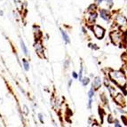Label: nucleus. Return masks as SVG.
I'll list each match as a JSON object with an SVG mask.
<instances>
[{"label": "nucleus", "instance_id": "obj_4", "mask_svg": "<svg viewBox=\"0 0 127 127\" xmlns=\"http://www.w3.org/2000/svg\"><path fill=\"white\" fill-rule=\"evenodd\" d=\"M116 22H117V25H119L120 27H126L127 28V20L124 17V16H117V19H116Z\"/></svg>", "mask_w": 127, "mask_h": 127}, {"label": "nucleus", "instance_id": "obj_19", "mask_svg": "<svg viewBox=\"0 0 127 127\" xmlns=\"http://www.w3.org/2000/svg\"><path fill=\"white\" fill-rule=\"evenodd\" d=\"M38 118H39V120H40V122H41V123H44V120H43V116H42L41 114H39V115H38Z\"/></svg>", "mask_w": 127, "mask_h": 127}, {"label": "nucleus", "instance_id": "obj_17", "mask_svg": "<svg viewBox=\"0 0 127 127\" xmlns=\"http://www.w3.org/2000/svg\"><path fill=\"white\" fill-rule=\"evenodd\" d=\"M82 76H83V67H81V69H80V72H79V80L82 81Z\"/></svg>", "mask_w": 127, "mask_h": 127}, {"label": "nucleus", "instance_id": "obj_13", "mask_svg": "<svg viewBox=\"0 0 127 127\" xmlns=\"http://www.w3.org/2000/svg\"><path fill=\"white\" fill-rule=\"evenodd\" d=\"M96 13H93L91 14V15H90V17H89V21H91V22H93V21H95V19H96Z\"/></svg>", "mask_w": 127, "mask_h": 127}, {"label": "nucleus", "instance_id": "obj_6", "mask_svg": "<svg viewBox=\"0 0 127 127\" xmlns=\"http://www.w3.org/2000/svg\"><path fill=\"white\" fill-rule=\"evenodd\" d=\"M101 77H100V76H97V77L94 78V81L93 83V88L98 89L99 87L101 86Z\"/></svg>", "mask_w": 127, "mask_h": 127}, {"label": "nucleus", "instance_id": "obj_10", "mask_svg": "<svg viewBox=\"0 0 127 127\" xmlns=\"http://www.w3.org/2000/svg\"><path fill=\"white\" fill-rule=\"evenodd\" d=\"M61 31V35H62V37L63 39H64V41L66 42V43H69V37H68V36L67 35V33L64 31V30H60Z\"/></svg>", "mask_w": 127, "mask_h": 127}, {"label": "nucleus", "instance_id": "obj_2", "mask_svg": "<svg viewBox=\"0 0 127 127\" xmlns=\"http://www.w3.org/2000/svg\"><path fill=\"white\" fill-rule=\"evenodd\" d=\"M112 42L117 45H119L122 43L123 40V33L121 31H113L110 34Z\"/></svg>", "mask_w": 127, "mask_h": 127}, {"label": "nucleus", "instance_id": "obj_9", "mask_svg": "<svg viewBox=\"0 0 127 127\" xmlns=\"http://www.w3.org/2000/svg\"><path fill=\"white\" fill-rule=\"evenodd\" d=\"M34 33H35V36H36V38L38 39L39 37H40V36H41V32H40V30H39V29L37 28V27H34Z\"/></svg>", "mask_w": 127, "mask_h": 127}, {"label": "nucleus", "instance_id": "obj_20", "mask_svg": "<svg viewBox=\"0 0 127 127\" xmlns=\"http://www.w3.org/2000/svg\"><path fill=\"white\" fill-rule=\"evenodd\" d=\"M73 76H74V78H77V75H76V73L73 72Z\"/></svg>", "mask_w": 127, "mask_h": 127}, {"label": "nucleus", "instance_id": "obj_24", "mask_svg": "<svg viewBox=\"0 0 127 127\" xmlns=\"http://www.w3.org/2000/svg\"><path fill=\"white\" fill-rule=\"evenodd\" d=\"M97 1H98V3H99V4H101V3L102 2V1H103V0H97Z\"/></svg>", "mask_w": 127, "mask_h": 127}, {"label": "nucleus", "instance_id": "obj_14", "mask_svg": "<svg viewBox=\"0 0 127 127\" xmlns=\"http://www.w3.org/2000/svg\"><path fill=\"white\" fill-rule=\"evenodd\" d=\"M89 81H90V80H89V78H84V79H82V83H83V85H85H85H88V84H89Z\"/></svg>", "mask_w": 127, "mask_h": 127}, {"label": "nucleus", "instance_id": "obj_7", "mask_svg": "<svg viewBox=\"0 0 127 127\" xmlns=\"http://www.w3.org/2000/svg\"><path fill=\"white\" fill-rule=\"evenodd\" d=\"M100 15H101V17L103 19V20H105V21H109V13H108V11L100 10Z\"/></svg>", "mask_w": 127, "mask_h": 127}, {"label": "nucleus", "instance_id": "obj_8", "mask_svg": "<svg viewBox=\"0 0 127 127\" xmlns=\"http://www.w3.org/2000/svg\"><path fill=\"white\" fill-rule=\"evenodd\" d=\"M115 101H117L118 104H121V105L124 104V99H123V96L121 94H117L116 97H115Z\"/></svg>", "mask_w": 127, "mask_h": 127}, {"label": "nucleus", "instance_id": "obj_23", "mask_svg": "<svg viewBox=\"0 0 127 127\" xmlns=\"http://www.w3.org/2000/svg\"><path fill=\"white\" fill-rule=\"evenodd\" d=\"M64 65L66 66V68H68V61L67 60V61H66V64H64Z\"/></svg>", "mask_w": 127, "mask_h": 127}, {"label": "nucleus", "instance_id": "obj_12", "mask_svg": "<svg viewBox=\"0 0 127 127\" xmlns=\"http://www.w3.org/2000/svg\"><path fill=\"white\" fill-rule=\"evenodd\" d=\"M22 61H23L24 68H25V70H26V71H28V70L29 69V62H28L26 60H23Z\"/></svg>", "mask_w": 127, "mask_h": 127}, {"label": "nucleus", "instance_id": "obj_5", "mask_svg": "<svg viewBox=\"0 0 127 127\" xmlns=\"http://www.w3.org/2000/svg\"><path fill=\"white\" fill-rule=\"evenodd\" d=\"M35 49H36L37 54L40 56L41 58H44V48H43V45L40 42H36L35 44Z\"/></svg>", "mask_w": 127, "mask_h": 127}, {"label": "nucleus", "instance_id": "obj_21", "mask_svg": "<svg viewBox=\"0 0 127 127\" xmlns=\"http://www.w3.org/2000/svg\"><path fill=\"white\" fill-rule=\"evenodd\" d=\"M109 123H112V117L111 116H109Z\"/></svg>", "mask_w": 127, "mask_h": 127}, {"label": "nucleus", "instance_id": "obj_25", "mask_svg": "<svg viewBox=\"0 0 127 127\" xmlns=\"http://www.w3.org/2000/svg\"><path fill=\"white\" fill-rule=\"evenodd\" d=\"M3 14H4V13H3L2 11H0V15H3Z\"/></svg>", "mask_w": 127, "mask_h": 127}, {"label": "nucleus", "instance_id": "obj_18", "mask_svg": "<svg viewBox=\"0 0 127 127\" xmlns=\"http://www.w3.org/2000/svg\"><path fill=\"white\" fill-rule=\"evenodd\" d=\"M107 5L109 6H111L113 5V0H107Z\"/></svg>", "mask_w": 127, "mask_h": 127}, {"label": "nucleus", "instance_id": "obj_15", "mask_svg": "<svg viewBox=\"0 0 127 127\" xmlns=\"http://www.w3.org/2000/svg\"><path fill=\"white\" fill-rule=\"evenodd\" d=\"M22 111H23V113H24L25 115H28V114H29V109H28V107L24 105V106H23V109H22Z\"/></svg>", "mask_w": 127, "mask_h": 127}, {"label": "nucleus", "instance_id": "obj_3", "mask_svg": "<svg viewBox=\"0 0 127 127\" xmlns=\"http://www.w3.org/2000/svg\"><path fill=\"white\" fill-rule=\"evenodd\" d=\"M93 32L94 35L97 38L101 39L104 36V29L100 26H94L93 27Z\"/></svg>", "mask_w": 127, "mask_h": 127}, {"label": "nucleus", "instance_id": "obj_11", "mask_svg": "<svg viewBox=\"0 0 127 127\" xmlns=\"http://www.w3.org/2000/svg\"><path fill=\"white\" fill-rule=\"evenodd\" d=\"M21 49L23 50V52H24V53H25L26 55L29 54V52H28V49H27L26 45H25V44H24V42L22 41V40L21 41Z\"/></svg>", "mask_w": 127, "mask_h": 127}, {"label": "nucleus", "instance_id": "obj_1", "mask_svg": "<svg viewBox=\"0 0 127 127\" xmlns=\"http://www.w3.org/2000/svg\"><path fill=\"white\" fill-rule=\"evenodd\" d=\"M110 77L114 82L118 85L119 86H125L126 84V77H125V74L122 71H111L110 74Z\"/></svg>", "mask_w": 127, "mask_h": 127}, {"label": "nucleus", "instance_id": "obj_16", "mask_svg": "<svg viewBox=\"0 0 127 127\" xmlns=\"http://www.w3.org/2000/svg\"><path fill=\"white\" fill-rule=\"evenodd\" d=\"M93 94H94L93 89V88L90 89V91H89V98H90V99L93 98Z\"/></svg>", "mask_w": 127, "mask_h": 127}, {"label": "nucleus", "instance_id": "obj_22", "mask_svg": "<svg viewBox=\"0 0 127 127\" xmlns=\"http://www.w3.org/2000/svg\"><path fill=\"white\" fill-rule=\"evenodd\" d=\"M115 126H116V127H121V125H120L117 122H116V124H115Z\"/></svg>", "mask_w": 127, "mask_h": 127}]
</instances>
